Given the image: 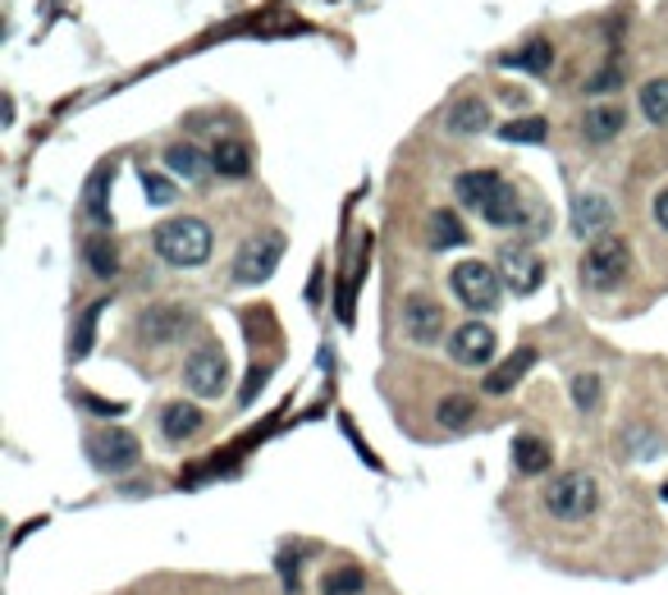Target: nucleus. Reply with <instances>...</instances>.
I'll list each match as a JSON object with an SVG mask.
<instances>
[{"label":"nucleus","mask_w":668,"mask_h":595,"mask_svg":"<svg viewBox=\"0 0 668 595\" xmlns=\"http://www.w3.org/2000/svg\"><path fill=\"white\" fill-rule=\"evenodd\" d=\"M650 211H655V225H659V230H668V189H659V193H655V206H650Z\"/></svg>","instance_id":"nucleus-33"},{"label":"nucleus","mask_w":668,"mask_h":595,"mask_svg":"<svg viewBox=\"0 0 668 595\" xmlns=\"http://www.w3.org/2000/svg\"><path fill=\"white\" fill-rule=\"evenodd\" d=\"M88 266H92L97 280H115V275H120V252H115V243H110V239H92V243H88Z\"/></svg>","instance_id":"nucleus-25"},{"label":"nucleus","mask_w":668,"mask_h":595,"mask_svg":"<svg viewBox=\"0 0 668 595\" xmlns=\"http://www.w3.org/2000/svg\"><path fill=\"white\" fill-rule=\"evenodd\" d=\"M573 403L581 407V413H596L600 407V376L596 371H577L573 376Z\"/></svg>","instance_id":"nucleus-27"},{"label":"nucleus","mask_w":668,"mask_h":595,"mask_svg":"<svg viewBox=\"0 0 668 595\" xmlns=\"http://www.w3.org/2000/svg\"><path fill=\"white\" fill-rule=\"evenodd\" d=\"M439 426H449V431H467L476 422V399L472 394H449V399H439Z\"/></svg>","instance_id":"nucleus-23"},{"label":"nucleus","mask_w":668,"mask_h":595,"mask_svg":"<svg viewBox=\"0 0 668 595\" xmlns=\"http://www.w3.org/2000/svg\"><path fill=\"white\" fill-rule=\"evenodd\" d=\"M110 174H115V170H110V165H101L97 174H92V183H88V198H83V211H88V220H92V225H110V206H105V189H110Z\"/></svg>","instance_id":"nucleus-24"},{"label":"nucleus","mask_w":668,"mask_h":595,"mask_svg":"<svg viewBox=\"0 0 668 595\" xmlns=\"http://www.w3.org/2000/svg\"><path fill=\"white\" fill-rule=\"evenodd\" d=\"M165 165H170V174L189 179V183H206V174L215 170V161H211L206 152H198L193 142H174V147H165Z\"/></svg>","instance_id":"nucleus-16"},{"label":"nucleus","mask_w":668,"mask_h":595,"mask_svg":"<svg viewBox=\"0 0 668 595\" xmlns=\"http://www.w3.org/2000/svg\"><path fill=\"white\" fill-rule=\"evenodd\" d=\"M641 110L650 124H668V79H650L641 88Z\"/></svg>","instance_id":"nucleus-26"},{"label":"nucleus","mask_w":668,"mask_h":595,"mask_svg":"<svg viewBox=\"0 0 668 595\" xmlns=\"http://www.w3.org/2000/svg\"><path fill=\"white\" fill-rule=\"evenodd\" d=\"M536 366V349H517L504 366H495V371H486V394H508L517 381L527 376V371Z\"/></svg>","instance_id":"nucleus-17"},{"label":"nucleus","mask_w":668,"mask_h":595,"mask_svg":"<svg viewBox=\"0 0 668 595\" xmlns=\"http://www.w3.org/2000/svg\"><path fill=\"white\" fill-rule=\"evenodd\" d=\"M426 243L431 248H458V243H467V230L458 225V215L454 211H435L431 220H426Z\"/></svg>","instance_id":"nucleus-22"},{"label":"nucleus","mask_w":668,"mask_h":595,"mask_svg":"<svg viewBox=\"0 0 668 595\" xmlns=\"http://www.w3.org/2000/svg\"><path fill=\"white\" fill-rule=\"evenodd\" d=\"M627 271H632V248L623 239H596L581 256V284L596 289V293L618 289L627 280Z\"/></svg>","instance_id":"nucleus-4"},{"label":"nucleus","mask_w":668,"mask_h":595,"mask_svg":"<svg viewBox=\"0 0 668 595\" xmlns=\"http://www.w3.org/2000/svg\"><path fill=\"white\" fill-rule=\"evenodd\" d=\"M504 64H508V69H527V73H549V64H554V47L545 42V37H532L527 47L508 51V56H504Z\"/></svg>","instance_id":"nucleus-21"},{"label":"nucleus","mask_w":668,"mask_h":595,"mask_svg":"<svg viewBox=\"0 0 668 595\" xmlns=\"http://www.w3.org/2000/svg\"><path fill=\"white\" fill-rule=\"evenodd\" d=\"M499 340H495V330L490 325H480V321H467L454 330V340H449V353L458 366H490Z\"/></svg>","instance_id":"nucleus-9"},{"label":"nucleus","mask_w":668,"mask_h":595,"mask_svg":"<svg viewBox=\"0 0 668 595\" xmlns=\"http://www.w3.org/2000/svg\"><path fill=\"white\" fill-rule=\"evenodd\" d=\"M161 431H165V440H189V435H198L202 431V413L193 403H170L165 413H161Z\"/></svg>","instance_id":"nucleus-20"},{"label":"nucleus","mask_w":668,"mask_h":595,"mask_svg":"<svg viewBox=\"0 0 668 595\" xmlns=\"http://www.w3.org/2000/svg\"><path fill=\"white\" fill-rule=\"evenodd\" d=\"M142 193L152 206H170L174 202V183L165 174H152V170H142Z\"/></svg>","instance_id":"nucleus-31"},{"label":"nucleus","mask_w":668,"mask_h":595,"mask_svg":"<svg viewBox=\"0 0 668 595\" xmlns=\"http://www.w3.org/2000/svg\"><path fill=\"white\" fill-rule=\"evenodd\" d=\"M225 381H230V362L220 349H198V353H189V362H183V385H189L198 399H215L225 390Z\"/></svg>","instance_id":"nucleus-8"},{"label":"nucleus","mask_w":668,"mask_h":595,"mask_svg":"<svg viewBox=\"0 0 668 595\" xmlns=\"http://www.w3.org/2000/svg\"><path fill=\"white\" fill-rule=\"evenodd\" d=\"M101 312H105V298L83 312V321H79V334H73V344H69V353H73V357H83V353L92 349V334H97V316H101Z\"/></svg>","instance_id":"nucleus-30"},{"label":"nucleus","mask_w":668,"mask_h":595,"mask_svg":"<svg viewBox=\"0 0 668 595\" xmlns=\"http://www.w3.org/2000/svg\"><path fill=\"white\" fill-rule=\"evenodd\" d=\"M211 161H215L220 179H243V174H247V165H252L247 142H239V138H220V142L211 147Z\"/></svg>","instance_id":"nucleus-19"},{"label":"nucleus","mask_w":668,"mask_h":595,"mask_svg":"<svg viewBox=\"0 0 668 595\" xmlns=\"http://www.w3.org/2000/svg\"><path fill=\"white\" fill-rule=\"evenodd\" d=\"M280 256H284V234H275V230L252 234V239L239 248V256H234V280H239V284H262V280H271L275 266H280Z\"/></svg>","instance_id":"nucleus-6"},{"label":"nucleus","mask_w":668,"mask_h":595,"mask_svg":"<svg viewBox=\"0 0 668 595\" xmlns=\"http://www.w3.org/2000/svg\"><path fill=\"white\" fill-rule=\"evenodd\" d=\"M454 193L463 206H472L486 225L495 230H508V225H527L523 215V198H517V189L499 174V170H463L454 179Z\"/></svg>","instance_id":"nucleus-1"},{"label":"nucleus","mask_w":668,"mask_h":595,"mask_svg":"<svg viewBox=\"0 0 668 595\" xmlns=\"http://www.w3.org/2000/svg\"><path fill=\"white\" fill-rule=\"evenodd\" d=\"M444 129L458 133V138L486 133V129H490V105L480 101V97H463V101L449 105V115H444Z\"/></svg>","instance_id":"nucleus-13"},{"label":"nucleus","mask_w":668,"mask_h":595,"mask_svg":"<svg viewBox=\"0 0 668 595\" xmlns=\"http://www.w3.org/2000/svg\"><path fill=\"white\" fill-rule=\"evenodd\" d=\"M88 458L97 472H129L142 458V444H138V435H129L120 426H105V431L88 435Z\"/></svg>","instance_id":"nucleus-7"},{"label":"nucleus","mask_w":668,"mask_h":595,"mask_svg":"<svg viewBox=\"0 0 668 595\" xmlns=\"http://www.w3.org/2000/svg\"><path fill=\"white\" fill-rule=\"evenodd\" d=\"M623 129H627V105H618V101L586 105V115H581V138H586V142L605 147V142H614Z\"/></svg>","instance_id":"nucleus-12"},{"label":"nucleus","mask_w":668,"mask_h":595,"mask_svg":"<svg viewBox=\"0 0 668 595\" xmlns=\"http://www.w3.org/2000/svg\"><path fill=\"white\" fill-rule=\"evenodd\" d=\"M545 133H549V124L545 120H508L504 129H499V138L504 142H545Z\"/></svg>","instance_id":"nucleus-29"},{"label":"nucleus","mask_w":668,"mask_h":595,"mask_svg":"<svg viewBox=\"0 0 668 595\" xmlns=\"http://www.w3.org/2000/svg\"><path fill=\"white\" fill-rule=\"evenodd\" d=\"M403 330H407V340L435 344L439 330H444V307L426 293H407L403 298Z\"/></svg>","instance_id":"nucleus-10"},{"label":"nucleus","mask_w":668,"mask_h":595,"mask_svg":"<svg viewBox=\"0 0 668 595\" xmlns=\"http://www.w3.org/2000/svg\"><path fill=\"white\" fill-rule=\"evenodd\" d=\"M189 312H183V307H146L142 312V334H146V340H152V344H170V340H179V334L183 330H189Z\"/></svg>","instance_id":"nucleus-14"},{"label":"nucleus","mask_w":668,"mask_h":595,"mask_svg":"<svg viewBox=\"0 0 668 595\" xmlns=\"http://www.w3.org/2000/svg\"><path fill=\"white\" fill-rule=\"evenodd\" d=\"M513 463H517L523 476L549 472V444L540 435H513Z\"/></svg>","instance_id":"nucleus-18"},{"label":"nucleus","mask_w":668,"mask_h":595,"mask_svg":"<svg viewBox=\"0 0 668 595\" xmlns=\"http://www.w3.org/2000/svg\"><path fill=\"white\" fill-rule=\"evenodd\" d=\"M362 586H366V573H362V568H334V573H325V582H321L325 595H357Z\"/></svg>","instance_id":"nucleus-28"},{"label":"nucleus","mask_w":668,"mask_h":595,"mask_svg":"<svg viewBox=\"0 0 668 595\" xmlns=\"http://www.w3.org/2000/svg\"><path fill=\"white\" fill-rule=\"evenodd\" d=\"M540 504L549 517H559V523H586V517L600 508V486L590 472H559L545 486Z\"/></svg>","instance_id":"nucleus-3"},{"label":"nucleus","mask_w":668,"mask_h":595,"mask_svg":"<svg viewBox=\"0 0 668 595\" xmlns=\"http://www.w3.org/2000/svg\"><path fill=\"white\" fill-rule=\"evenodd\" d=\"M449 289L467 312H495L504 303V275L486 262H458L449 275Z\"/></svg>","instance_id":"nucleus-5"},{"label":"nucleus","mask_w":668,"mask_h":595,"mask_svg":"<svg viewBox=\"0 0 668 595\" xmlns=\"http://www.w3.org/2000/svg\"><path fill=\"white\" fill-rule=\"evenodd\" d=\"M614 220V202L605 193H581L577 206H573V230L586 239V234H605Z\"/></svg>","instance_id":"nucleus-15"},{"label":"nucleus","mask_w":668,"mask_h":595,"mask_svg":"<svg viewBox=\"0 0 668 595\" xmlns=\"http://www.w3.org/2000/svg\"><path fill=\"white\" fill-rule=\"evenodd\" d=\"M623 73H627V69H623L618 60H609V64L596 73V79H586V92H609V88H618V83H623Z\"/></svg>","instance_id":"nucleus-32"},{"label":"nucleus","mask_w":668,"mask_h":595,"mask_svg":"<svg viewBox=\"0 0 668 595\" xmlns=\"http://www.w3.org/2000/svg\"><path fill=\"white\" fill-rule=\"evenodd\" d=\"M499 275H504L517 293H532V289H540L545 266H540V256H536L532 248L508 243V248H499Z\"/></svg>","instance_id":"nucleus-11"},{"label":"nucleus","mask_w":668,"mask_h":595,"mask_svg":"<svg viewBox=\"0 0 668 595\" xmlns=\"http://www.w3.org/2000/svg\"><path fill=\"white\" fill-rule=\"evenodd\" d=\"M156 252H161V262L170 266H183V271H193V266H206L211 262V225L206 220H193V215H179V220H165V225L156 230Z\"/></svg>","instance_id":"nucleus-2"}]
</instances>
